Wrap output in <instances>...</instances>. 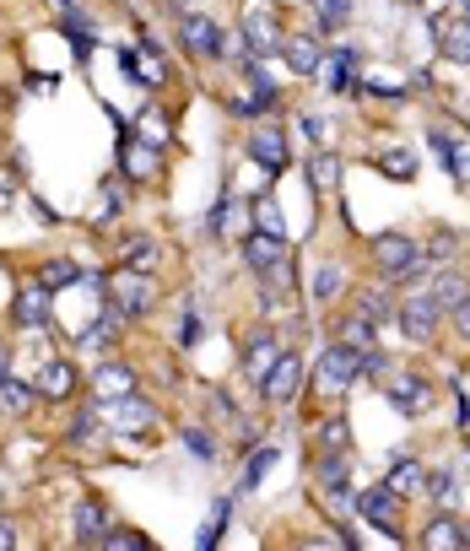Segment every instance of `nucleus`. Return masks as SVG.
I'll use <instances>...</instances> for the list:
<instances>
[{
	"label": "nucleus",
	"instance_id": "a18cd8bd",
	"mask_svg": "<svg viewBox=\"0 0 470 551\" xmlns=\"http://www.w3.org/2000/svg\"><path fill=\"white\" fill-rule=\"evenodd\" d=\"M454 244H460V238H454L449 227H443V233L433 238V249H427V254H433V260H449V254H454Z\"/></svg>",
	"mask_w": 470,
	"mask_h": 551
},
{
	"label": "nucleus",
	"instance_id": "4d7b16f0",
	"mask_svg": "<svg viewBox=\"0 0 470 551\" xmlns=\"http://www.w3.org/2000/svg\"><path fill=\"white\" fill-rule=\"evenodd\" d=\"M465 476H470V460H465Z\"/></svg>",
	"mask_w": 470,
	"mask_h": 551
},
{
	"label": "nucleus",
	"instance_id": "9b49d317",
	"mask_svg": "<svg viewBox=\"0 0 470 551\" xmlns=\"http://www.w3.org/2000/svg\"><path fill=\"white\" fill-rule=\"evenodd\" d=\"M433 33H438V55L443 60L470 65V17H438Z\"/></svg>",
	"mask_w": 470,
	"mask_h": 551
},
{
	"label": "nucleus",
	"instance_id": "bb28decb",
	"mask_svg": "<svg viewBox=\"0 0 470 551\" xmlns=\"http://www.w3.org/2000/svg\"><path fill=\"white\" fill-rule=\"evenodd\" d=\"M119 254H125V265H130V271H146V276H152V271H157V260H163V249H157L146 233H130Z\"/></svg>",
	"mask_w": 470,
	"mask_h": 551
},
{
	"label": "nucleus",
	"instance_id": "5701e85b",
	"mask_svg": "<svg viewBox=\"0 0 470 551\" xmlns=\"http://www.w3.org/2000/svg\"><path fill=\"white\" fill-rule=\"evenodd\" d=\"M76 389V368L71 362H44V373H38V395L44 400H65Z\"/></svg>",
	"mask_w": 470,
	"mask_h": 551
},
{
	"label": "nucleus",
	"instance_id": "4468645a",
	"mask_svg": "<svg viewBox=\"0 0 470 551\" xmlns=\"http://www.w3.org/2000/svg\"><path fill=\"white\" fill-rule=\"evenodd\" d=\"M244 260L254 265V271H281L287 265V238H276V233H249L244 238Z\"/></svg>",
	"mask_w": 470,
	"mask_h": 551
},
{
	"label": "nucleus",
	"instance_id": "423d86ee",
	"mask_svg": "<svg viewBox=\"0 0 470 551\" xmlns=\"http://www.w3.org/2000/svg\"><path fill=\"white\" fill-rule=\"evenodd\" d=\"M303 379H308L303 357H298V352H281V357H276V368L260 379V395L271 400V406H287V400H298Z\"/></svg>",
	"mask_w": 470,
	"mask_h": 551
},
{
	"label": "nucleus",
	"instance_id": "de8ad7c7",
	"mask_svg": "<svg viewBox=\"0 0 470 551\" xmlns=\"http://www.w3.org/2000/svg\"><path fill=\"white\" fill-rule=\"evenodd\" d=\"M114 211H119V179H109V184H103V222H109Z\"/></svg>",
	"mask_w": 470,
	"mask_h": 551
},
{
	"label": "nucleus",
	"instance_id": "a19ab883",
	"mask_svg": "<svg viewBox=\"0 0 470 551\" xmlns=\"http://www.w3.org/2000/svg\"><path fill=\"white\" fill-rule=\"evenodd\" d=\"M271 465H276V454H271V449H260V454L249 460V470H244V487H260V481H265V470H271Z\"/></svg>",
	"mask_w": 470,
	"mask_h": 551
},
{
	"label": "nucleus",
	"instance_id": "4be33fe9",
	"mask_svg": "<svg viewBox=\"0 0 470 551\" xmlns=\"http://www.w3.org/2000/svg\"><path fill=\"white\" fill-rule=\"evenodd\" d=\"M11 314H17L22 330L44 325V319H49V287H44V281H38V287H28V292H17V308H11Z\"/></svg>",
	"mask_w": 470,
	"mask_h": 551
},
{
	"label": "nucleus",
	"instance_id": "c85d7f7f",
	"mask_svg": "<svg viewBox=\"0 0 470 551\" xmlns=\"http://www.w3.org/2000/svg\"><path fill=\"white\" fill-rule=\"evenodd\" d=\"M33 411V384L0 379V416H28Z\"/></svg>",
	"mask_w": 470,
	"mask_h": 551
},
{
	"label": "nucleus",
	"instance_id": "6e6552de",
	"mask_svg": "<svg viewBox=\"0 0 470 551\" xmlns=\"http://www.w3.org/2000/svg\"><path fill=\"white\" fill-rule=\"evenodd\" d=\"M314 373H319V384H325V389H346V384H352L357 373H362V352H352V346L335 341L330 352L319 357V368H314Z\"/></svg>",
	"mask_w": 470,
	"mask_h": 551
},
{
	"label": "nucleus",
	"instance_id": "b1692460",
	"mask_svg": "<svg viewBox=\"0 0 470 551\" xmlns=\"http://www.w3.org/2000/svg\"><path fill=\"white\" fill-rule=\"evenodd\" d=\"M125 168H130V179H157L163 152H157L152 141H125Z\"/></svg>",
	"mask_w": 470,
	"mask_h": 551
},
{
	"label": "nucleus",
	"instance_id": "603ef678",
	"mask_svg": "<svg viewBox=\"0 0 470 551\" xmlns=\"http://www.w3.org/2000/svg\"><path fill=\"white\" fill-rule=\"evenodd\" d=\"M190 449H195V454H206V460H211V454H217V443H211L206 433H190Z\"/></svg>",
	"mask_w": 470,
	"mask_h": 551
},
{
	"label": "nucleus",
	"instance_id": "37998d69",
	"mask_svg": "<svg viewBox=\"0 0 470 551\" xmlns=\"http://www.w3.org/2000/svg\"><path fill=\"white\" fill-rule=\"evenodd\" d=\"M103 546H109V551H125V546H146V535H136V530H109V535H103Z\"/></svg>",
	"mask_w": 470,
	"mask_h": 551
},
{
	"label": "nucleus",
	"instance_id": "f8f14e48",
	"mask_svg": "<svg viewBox=\"0 0 470 551\" xmlns=\"http://www.w3.org/2000/svg\"><path fill=\"white\" fill-rule=\"evenodd\" d=\"M249 157H254L265 173H287V163H292V157H287V136H281V130H271V125L249 136Z\"/></svg>",
	"mask_w": 470,
	"mask_h": 551
},
{
	"label": "nucleus",
	"instance_id": "7ed1b4c3",
	"mask_svg": "<svg viewBox=\"0 0 470 551\" xmlns=\"http://www.w3.org/2000/svg\"><path fill=\"white\" fill-rule=\"evenodd\" d=\"M400 503H406V497L389 487V481H379V487H368V492L357 497V519H362V524H373V530H384L389 541H400V530H395Z\"/></svg>",
	"mask_w": 470,
	"mask_h": 551
},
{
	"label": "nucleus",
	"instance_id": "39448f33",
	"mask_svg": "<svg viewBox=\"0 0 470 551\" xmlns=\"http://www.w3.org/2000/svg\"><path fill=\"white\" fill-rule=\"evenodd\" d=\"M179 44H184V55H190V60H222L227 33L217 28V22H211V11H200V17H184Z\"/></svg>",
	"mask_w": 470,
	"mask_h": 551
},
{
	"label": "nucleus",
	"instance_id": "c03bdc74",
	"mask_svg": "<svg viewBox=\"0 0 470 551\" xmlns=\"http://www.w3.org/2000/svg\"><path fill=\"white\" fill-rule=\"evenodd\" d=\"M222 524H227V503H222V514H217V519H211V524H206V530H200V546H206V551H211V546H217V541H222Z\"/></svg>",
	"mask_w": 470,
	"mask_h": 551
},
{
	"label": "nucleus",
	"instance_id": "a878e982",
	"mask_svg": "<svg viewBox=\"0 0 470 551\" xmlns=\"http://www.w3.org/2000/svg\"><path fill=\"white\" fill-rule=\"evenodd\" d=\"M427 292H433V303L443 308V314H454V308H460V303L470 298V281H465L460 271H443V276H438Z\"/></svg>",
	"mask_w": 470,
	"mask_h": 551
},
{
	"label": "nucleus",
	"instance_id": "20e7f679",
	"mask_svg": "<svg viewBox=\"0 0 470 551\" xmlns=\"http://www.w3.org/2000/svg\"><path fill=\"white\" fill-rule=\"evenodd\" d=\"M389 389V400H395L406 416H422V411H433V379L427 373H416V368H400V373H389L384 379Z\"/></svg>",
	"mask_w": 470,
	"mask_h": 551
},
{
	"label": "nucleus",
	"instance_id": "e433bc0d",
	"mask_svg": "<svg viewBox=\"0 0 470 551\" xmlns=\"http://www.w3.org/2000/svg\"><path fill=\"white\" fill-rule=\"evenodd\" d=\"M379 173H389V179H400V184H411V179H416V163H411V152H384V157H379Z\"/></svg>",
	"mask_w": 470,
	"mask_h": 551
},
{
	"label": "nucleus",
	"instance_id": "393cba45",
	"mask_svg": "<svg viewBox=\"0 0 470 551\" xmlns=\"http://www.w3.org/2000/svg\"><path fill=\"white\" fill-rule=\"evenodd\" d=\"M341 346H352V352H373L379 346V325H373L368 314H352V319H341Z\"/></svg>",
	"mask_w": 470,
	"mask_h": 551
},
{
	"label": "nucleus",
	"instance_id": "4c0bfd02",
	"mask_svg": "<svg viewBox=\"0 0 470 551\" xmlns=\"http://www.w3.org/2000/svg\"><path fill=\"white\" fill-rule=\"evenodd\" d=\"M341 281H346V276H341V265H319V271H314V298H319V303H330L335 292H341Z\"/></svg>",
	"mask_w": 470,
	"mask_h": 551
},
{
	"label": "nucleus",
	"instance_id": "dca6fc26",
	"mask_svg": "<svg viewBox=\"0 0 470 551\" xmlns=\"http://www.w3.org/2000/svg\"><path fill=\"white\" fill-rule=\"evenodd\" d=\"M92 389H98V400H125V395H136V368H125V362H103L98 379H92Z\"/></svg>",
	"mask_w": 470,
	"mask_h": 551
},
{
	"label": "nucleus",
	"instance_id": "ea45409f",
	"mask_svg": "<svg viewBox=\"0 0 470 551\" xmlns=\"http://www.w3.org/2000/svg\"><path fill=\"white\" fill-rule=\"evenodd\" d=\"M427 497H433L438 508H449V497H454V476H449V470H433V476H427Z\"/></svg>",
	"mask_w": 470,
	"mask_h": 551
},
{
	"label": "nucleus",
	"instance_id": "6ab92c4d",
	"mask_svg": "<svg viewBox=\"0 0 470 551\" xmlns=\"http://www.w3.org/2000/svg\"><path fill=\"white\" fill-rule=\"evenodd\" d=\"M276 335L271 330H254V341L244 346V373H249V379H265V373H271L276 368Z\"/></svg>",
	"mask_w": 470,
	"mask_h": 551
},
{
	"label": "nucleus",
	"instance_id": "7c9ffc66",
	"mask_svg": "<svg viewBox=\"0 0 470 551\" xmlns=\"http://www.w3.org/2000/svg\"><path fill=\"white\" fill-rule=\"evenodd\" d=\"M308 179H314V190H341V157L335 152H319L314 163H308Z\"/></svg>",
	"mask_w": 470,
	"mask_h": 551
},
{
	"label": "nucleus",
	"instance_id": "8fccbe9b",
	"mask_svg": "<svg viewBox=\"0 0 470 551\" xmlns=\"http://www.w3.org/2000/svg\"><path fill=\"white\" fill-rule=\"evenodd\" d=\"M454 330H460V335H465V341H470V298H465L460 308H454Z\"/></svg>",
	"mask_w": 470,
	"mask_h": 551
},
{
	"label": "nucleus",
	"instance_id": "f704fd0d",
	"mask_svg": "<svg viewBox=\"0 0 470 551\" xmlns=\"http://www.w3.org/2000/svg\"><path fill=\"white\" fill-rule=\"evenodd\" d=\"M346 443H352L346 416H325V422H319V449H346Z\"/></svg>",
	"mask_w": 470,
	"mask_h": 551
},
{
	"label": "nucleus",
	"instance_id": "5fc2aeb1",
	"mask_svg": "<svg viewBox=\"0 0 470 551\" xmlns=\"http://www.w3.org/2000/svg\"><path fill=\"white\" fill-rule=\"evenodd\" d=\"M460 433L470 438V395H460Z\"/></svg>",
	"mask_w": 470,
	"mask_h": 551
},
{
	"label": "nucleus",
	"instance_id": "c9c22d12",
	"mask_svg": "<svg viewBox=\"0 0 470 551\" xmlns=\"http://www.w3.org/2000/svg\"><path fill=\"white\" fill-rule=\"evenodd\" d=\"M38 281H44V287L55 292V287H71V281H82V271H76L71 260H49L44 271H38Z\"/></svg>",
	"mask_w": 470,
	"mask_h": 551
},
{
	"label": "nucleus",
	"instance_id": "3c124183",
	"mask_svg": "<svg viewBox=\"0 0 470 551\" xmlns=\"http://www.w3.org/2000/svg\"><path fill=\"white\" fill-rule=\"evenodd\" d=\"M200 341V319L190 314V319H184V335H179V346H195Z\"/></svg>",
	"mask_w": 470,
	"mask_h": 551
},
{
	"label": "nucleus",
	"instance_id": "49530a36",
	"mask_svg": "<svg viewBox=\"0 0 470 551\" xmlns=\"http://www.w3.org/2000/svg\"><path fill=\"white\" fill-rule=\"evenodd\" d=\"M92 433H98V416H92V411H82V416H76V427H71V438H76V443H87Z\"/></svg>",
	"mask_w": 470,
	"mask_h": 551
},
{
	"label": "nucleus",
	"instance_id": "09e8293b",
	"mask_svg": "<svg viewBox=\"0 0 470 551\" xmlns=\"http://www.w3.org/2000/svg\"><path fill=\"white\" fill-rule=\"evenodd\" d=\"M179 17H200V11H211V0H168Z\"/></svg>",
	"mask_w": 470,
	"mask_h": 551
},
{
	"label": "nucleus",
	"instance_id": "72a5a7b5",
	"mask_svg": "<svg viewBox=\"0 0 470 551\" xmlns=\"http://www.w3.org/2000/svg\"><path fill=\"white\" fill-rule=\"evenodd\" d=\"M319 71H325V87H330V92H346V87H352V55L319 60Z\"/></svg>",
	"mask_w": 470,
	"mask_h": 551
},
{
	"label": "nucleus",
	"instance_id": "1a4fd4ad",
	"mask_svg": "<svg viewBox=\"0 0 470 551\" xmlns=\"http://www.w3.org/2000/svg\"><path fill=\"white\" fill-rule=\"evenodd\" d=\"M427 141H433V152L443 157V168H449L460 184H470V136L465 130H433Z\"/></svg>",
	"mask_w": 470,
	"mask_h": 551
},
{
	"label": "nucleus",
	"instance_id": "58836bf2",
	"mask_svg": "<svg viewBox=\"0 0 470 551\" xmlns=\"http://www.w3.org/2000/svg\"><path fill=\"white\" fill-rule=\"evenodd\" d=\"M114 325H119V314H103L98 325H92L87 335H76V341H87V346H98V352H109V346H114Z\"/></svg>",
	"mask_w": 470,
	"mask_h": 551
},
{
	"label": "nucleus",
	"instance_id": "f03ea898",
	"mask_svg": "<svg viewBox=\"0 0 470 551\" xmlns=\"http://www.w3.org/2000/svg\"><path fill=\"white\" fill-rule=\"evenodd\" d=\"M395 319H400V335H406L411 346H427L438 335V319H443V308L433 303V292H411L406 303L395 308Z\"/></svg>",
	"mask_w": 470,
	"mask_h": 551
},
{
	"label": "nucleus",
	"instance_id": "864d4df0",
	"mask_svg": "<svg viewBox=\"0 0 470 551\" xmlns=\"http://www.w3.org/2000/svg\"><path fill=\"white\" fill-rule=\"evenodd\" d=\"M11 546H17V524L0 519V551H11Z\"/></svg>",
	"mask_w": 470,
	"mask_h": 551
},
{
	"label": "nucleus",
	"instance_id": "cd10ccee",
	"mask_svg": "<svg viewBox=\"0 0 470 551\" xmlns=\"http://www.w3.org/2000/svg\"><path fill=\"white\" fill-rule=\"evenodd\" d=\"M119 60H125V71L136 76L141 87H157V82H168V71H163V65L152 60V44H146V55H136V49H125V55H119Z\"/></svg>",
	"mask_w": 470,
	"mask_h": 551
},
{
	"label": "nucleus",
	"instance_id": "6e6d98bb",
	"mask_svg": "<svg viewBox=\"0 0 470 551\" xmlns=\"http://www.w3.org/2000/svg\"><path fill=\"white\" fill-rule=\"evenodd\" d=\"M0 379H6V346H0Z\"/></svg>",
	"mask_w": 470,
	"mask_h": 551
},
{
	"label": "nucleus",
	"instance_id": "9d476101",
	"mask_svg": "<svg viewBox=\"0 0 470 551\" xmlns=\"http://www.w3.org/2000/svg\"><path fill=\"white\" fill-rule=\"evenodd\" d=\"M460 546H470V530L449 508H438V519H427V530H422V551H460Z\"/></svg>",
	"mask_w": 470,
	"mask_h": 551
},
{
	"label": "nucleus",
	"instance_id": "412c9836",
	"mask_svg": "<svg viewBox=\"0 0 470 551\" xmlns=\"http://www.w3.org/2000/svg\"><path fill=\"white\" fill-rule=\"evenodd\" d=\"M281 60H287L298 76H314V71H319V60H325V55H319V44H314L308 33H298V38H281Z\"/></svg>",
	"mask_w": 470,
	"mask_h": 551
},
{
	"label": "nucleus",
	"instance_id": "f3484780",
	"mask_svg": "<svg viewBox=\"0 0 470 551\" xmlns=\"http://www.w3.org/2000/svg\"><path fill=\"white\" fill-rule=\"evenodd\" d=\"M389 487L400 497H427V465L411 460V454H400L395 465H389Z\"/></svg>",
	"mask_w": 470,
	"mask_h": 551
},
{
	"label": "nucleus",
	"instance_id": "a211bd4d",
	"mask_svg": "<svg viewBox=\"0 0 470 551\" xmlns=\"http://www.w3.org/2000/svg\"><path fill=\"white\" fill-rule=\"evenodd\" d=\"M319 487H325L335 503L346 497V487H352V465H346V449H325V460H319Z\"/></svg>",
	"mask_w": 470,
	"mask_h": 551
},
{
	"label": "nucleus",
	"instance_id": "0eeeda50",
	"mask_svg": "<svg viewBox=\"0 0 470 551\" xmlns=\"http://www.w3.org/2000/svg\"><path fill=\"white\" fill-rule=\"evenodd\" d=\"M244 49H249V60H265V55H276L281 49V28H276V11H244Z\"/></svg>",
	"mask_w": 470,
	"mask_h": 551
},
{
	"label": "nucleus",
	"instance_id": "f257e3e1",
	"mask_svg": "<svg viewBox=\"0 0 470 551\" xmlns=\"http://www.w3.org/2000/svg\"><path fill=\"white\" fill-rule=\"evenodd\" d=\"M103 287H109V314H119V319H141L146 308L157 303L152 276H146V271H130V265H125V271H114Z\"/></svg>",
	"mask_w": 470,
	"mask_h": 551
},
{
	"label": "nucleus",
	"instance_id": "aec40b11",
	"mask_svg": "<svg viewBox=\"0 0 470 551\" xmlns=\"http://www.w3.org/2000/svg\"><path fill=\"white\" fill-rule=\"evenodd\" d=\"M254 206H238V200H222V211H211V233L217 238H249Z\"/></svg>",
	"mask_w": 470,
	"mask_h": 551
},
{
	"label": "nucleus",
	"instance_id": "2eb2a0df",
	"mask_svg": "<svg viewBox=\"0 0 470 551\" xmlns=\"http://www.w3.org/2000/svg\"><path fill=\"white\" fill-rule=\"evenodd\" d=\"M103 406H109L114 427H125V433H146V427L157 422V406H146V400H136V395H125V400H103Z\"/></svg>",
	"mask_w": 470,
	"mask_h": 551
},
{
	"label": "nucleus",
	"instance_id": "c756f323",
	"mask_svg": "<svg viewBox=\"0 0 470 551\" xmlns=\"http://www.w3.org/2000/svg\"><path fill=\"white\" fill-rule=\"evenodd\" d=\"M76 535H82V541H103V535H109V519H103V503H76Z\"/></svg>",
	"mask_w": 470,
	"mask_h": 551
},
{
	"label": "nucleus",
	"instance_id": "ddd939ff",
	"mask_svg": "<svg viewBox=\"0 0 470 551\" xmlns=\"http://www.w3.org/2000/svg\"><path fill=\"white\" fill-rule=\"evenodd\" d=\"M416 254H422V249H416L406 233H379V238H373V260H379V271H384V276L406 271Z\"/></svg>",
	"mask_w": 470,
	"mask_h": 551
},
{
	"label": "nucleus",
	"instance_id": "2f4dec72",
	"mask_svg": "<svg viewBox=\"0 0 470 551\" xmlns=\"http://www.w3.org/2000/svg\"><path fill=\"white\" fill-rule=\"evenodd\" d=\"M357 314H368L373 325H384V319L395 314V298H389L384 287H368V292H357Z\"/></svg>",
	"mask_w": 470,
	"mask_h": 551
},
{
	"label": "nucleus",
	"instance_id": "473e14b6",
	"mask_svg": "<svg viewBox=\"0 0 470 551\" xmlns=\"http://www.w3.org/2000/svg\"><path fill=\"white\" fill-rule=\"evenodd\" d=\"M254 227H260V233L287 238V222H281V206H276L271 195H260V200H254Z\"/></svg>",
	"mask_w": 470,
	"mask_h": 551
},
{
	"label": "nucleus",
	"instance_id": "79ce46f5",
	"mask_svg": "<svg viewBox=\"0 0 470 551\" xmlns=\"http://www.w3.org/2000/svg\"><path fill=\"white\" fill-rule=\"evenodd\" d=\"M346 11H352V0H319V17H325L330 28H341V22H346Z\"/></svg>",
	"mask_w": 470,
	"mask_h": 551
}]
</instances>
